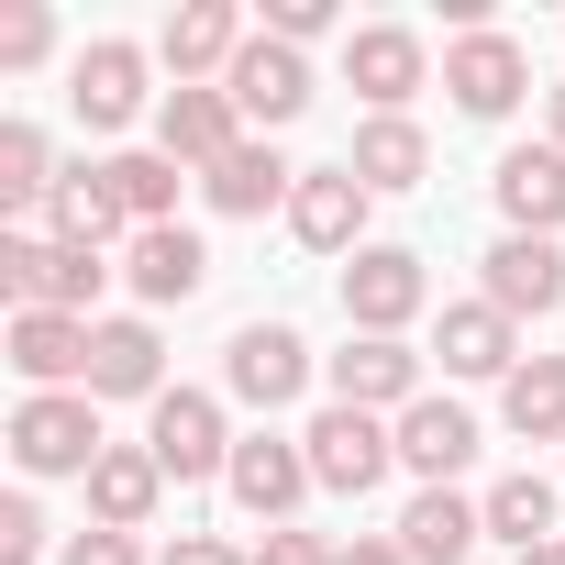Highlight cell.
<instances>
[{"label": "cell", "mask_w": 565, "mask_h": 565, "mask_svg": "<svg viewBox=\"0 0 565 565\" xmlns=\"http://www.w3.org/2000/svg\"><path fill=\"white\" fill-rule=\"evenodd\" d=\"M111 444H100V399L89 388H34L12 411V466L23 477H89Z\"/></svg>", "instance_id": "obj_1"}, {"label": "cell", "mask_w": 565, "mask_h": 565, "mask_svg": "<svg viewBox=\"0 0 565 565\" xmlns=\"http://www.w3.org/2000/svg\"><path fill=\"white\" fill-rule=\"evenodd\" d=\"M100 255H78V244H56V233H0V289H12L23 311H67V322H89V300H100Z\"/></svg>", "instance_id": "obj_2"}, {"label": "cell", "mask_w": 565, "mask_h": 565, "mask_svg": "<svg viewBox=\"0 0 565 565\" xmlns=\"http://www.w3.org/2000/svg\"><path fill=\"white\" fill-rule=\"evenodd\" d=\"M444 89H455V111H466V122H510V111H521V89H532L521 34H499V23L455 34V45H444Z\"/></svg>", "instance_id": "obj_3"}, {"label": "cell", "mask_w": 565, "mask_h": 565, "mask_svg": "<svg viewBox=\"0 0 565 565\" xmlns=\"http://www.w3.org/2000/svg\"><path fill=\"white\" fill-rule=\"evenodd\" d=\"M145 455L178 477V488H200V477H222L233 466V433H222V399L211 388H167L156 399V422H145Z\"/></svg>", "instance_id": "obj_4"}, {"label": "cell", "mask_w": 565, "mask_h": 565, "mask_svg": "<svg viewBox=\"0 0 565 565\" xmlns=\"http://www.w3.org/2000/svg\"><path fill=\"white\" fill-rule=\"evenodd\" d=\"M300 455H311V477H322L333 499H366V488L399 466V433H377V411H344V399H333V411L300 433Z\"/></svg>", "instance_id": "obj_5"}, {"label": "cell", "mask_w": 565, "mask_h": 565, "mask_svg": "<svg viewBox=\"0 0 565 565\" xmlns=\"http://www.w3.org/2000/svg\"><path fill=\"white\" fill-rule=\"evenodd\" d=\"M222 488H233V499H244L266 532H289V510H300L322 477H311L300 433H244V444H233V466H222Z\"/></svg>", "instance_id": "obj_6"}, {"label": "cell", "mask_w": 565, "mask_h": 565, "mask_svg": "<svg viewBox=\"0 0 565 565\" xmlns=\"http://www.w3.org/2000/svg\"><path fill=\"white\" fill-rule=\"evenodd\" d=\"M222 388H233L244 411H289V399L311 388V344H300L289 322H244V333L222 344Z\"/></svg>", "instance_id": "obj_7"}, {"label": "cell", "mask_w": 565, "mask_h": 565, "mask_svg": "<svg viewBox=\"0 0 565 565\" xmlns=\"http://www.w3.org/2000/svg\"><path fill=\"white\" fill-rule=\"evenodd\" d=\"M422 300H433V277H422L411 244H366L344 266V322L355 333H399V322H422Z\"/></svg>", "instance_id": "obj_8"}, {"label": "cell", "mask_w": 565, "mask_h": 565, "mask_svg": "<svg viewBox=\"0 0 565 565\" xmlns=\"http://www.w3.org/2000/svg\"><path fill=\"white\" fill-rule=\"evenodd\" d=\"M222 89H233V111H244V122H266V134H277V122H300V111H311V56H300V45H277V34H255V45L233 56V78H222Z\"/></svg>", "instance_id": "obj_9"}, {"label": "cell", "mask_w": 565, "mask_h": 565, "mask_svg": "<svg viewBox=\"0 0 565 565\" xmlns=\"http://www.w3.org/2000/svg\"><path fill=\"white\" fill-rule=\"evenodd\" d=\"M366 178L355 167H300V200H289V233L311 244V255H366L355 233H366Z\"/></svg>", "instance_id": "obj_10"}, {"label": "cell", "mask_w": 565, "mask_h": 565, "mask_svg": "<svg viewBox=\"0 0 565 565\" xmlns=\"http://www.w3.org/2000/svg\"><path fill=\"white\" fill-rule=\"evenodd\" d=\"M554 300H565V244H543V233H499V244H488V311L543 322Z\"/></svg>", "instance_id": "obj_11"}, {"label": "cell", "mask_w": 565, "mask_h": 565, "mask_svg": "<svg viewBox=\"0 0 565 565\" xmlns=\"http://www.w3.org/2000/svg\"><path fill=\"white\" fill-rule=\"evenodd\" d=\"M255 34H244V12H233V0H178V12H167V34H156V56L178 67V89H200L211 67L233 78V56H244Z\"/></svg>", "instance_id": "obj_12"}, {"label": "cell", "mask_w": 565, "mask_h": 565, "mask_svg": "<svg viewBox=\"0 0 565 565\" xmlns=\"http://www.w3.org/2000/svg\"><path fill=\"white\" fill-rule=\"evenodd\" d=\"M244 145V111H233V89H167V111H156V156H178V167H222Z\"/></svg>", "instance_id": "obj_13"}, {"label": "cell", "mask_w": 565, "mask_h": 565, "mask_svg": "<svg viewBox=\"0 0 565 565\" xmlns=\"http://www.w3.org/2000/svg\"><path fill=\"white\" fill-rule=\"evenodd\" d=\"M333 399H344V411H411V399H422V355H411L399 333H355V344L333 355Z\"/></svg>", "instance_id": "obj_14"}, {"label": "cell", "mask_w": 565, "mask_h": 565, "mask_svg": "<svg viewBox=\"0 0 565 565\" xmlns=\"http://www.w3.org/2000/svg\"><path fill=\"white\" fill-rule=\"evenodd\" d=\"M433 355H444V377H521V322L510 311H488V300H455L444 311V333H433Z\"/></svg>", "instance_id": "obj_15"}, {"label": "cell", "mask_w": 565, "mask_h": 565, "mask_svg": "<svg viewBox=\"0 0 565 565\" xmlns=\"http://www.w3.org/2000/svg\"><path fill=\"white\" fill-rule=\"evenodd\" d=\"M78 388H89V399H167V344H156V322H100Z\"/></svg>", "instance_id": "obj_16"}, {"label": "cell", "mask_w": 565, "mask_h": 565, "mask_svg": "<svg viewBox=\"0 0 565 565\" xmlns=\"http://www.w3.org/2000/svg\"><path fill=\"white\" fill-rule=\"evenodd\" d=\"M344 78L366 89V111H399L422 89V34L411 23H355L344 34Z\"/></svg>", "instance_id": "obj_17"}, {"label": "cell", "mask_w": 565, "mask_h": 565, "mask_svg": "<svg viewBox=\"0 0 565 565\" xmlns=\"http://www.w3.org/2000/svg\"><path fill=\"white\" fill-rule=\"evenodd\" d=\"M67 100H78L89 134H122V122L145 111V45H89L78 78H67Z\"/></svg>", "instance_id": "obj_18"}, {"label": "cell", "mask_w": 565, "mask_h": 565, "mask_svg": "<svg viewBox=\"0 0 565 565\" xmlns=\"http://www.w3.org/2000/svg\"><path fill=\"white\" fill-rule=\"evenodd\" d=\"M156 499H167V466H156L145 444H111V455L89 466V521H100V532H145Z\"/></svg>", "instance_id": "obj_19"}, {"label": "cell", "mask_w": 565, "mask_h": 565, "mask_svg": "<svg viewBox=\"0 0 565 565\" xmlns=\"http://www.w3.org/2000/svg\"><path fill=\"white\" fill-rule=\"evenodd\" d=\"M477 543H488V510L455 499V488H422V499L399 510V554H411V565H466Z\"/></svg>", "instance_id": "obj_20"}, {"label": "cell", "mask_w": 565, "mask_h": 565, "mask_svg": "<svg viewBox=\"0 0 565 565\" xmlns=\"http://www.w3.org/2000/svg\"><path fill=\"white\" fill-rule=\"evenodd\" d=\"M122 277H134V300H145V311H167V300H189L200 277H211V255H200V233H189V222H156V233H134Z\"/></svg>", "instance_id": "obj_21"}, {"label": "cell", "mask_w": 565, "mask_h": 565, "mask_svg": "<svg viewBox=\"0 0 565 565\" xmlns=\"http://www.w3.org/2000/svg\"><path fill=\"white\" fill-rule=\"evenodd\" d=\"M200 189H211V211H222V222H255V211H277V200H300V167H277V145H255V134H244Z\"/></svg>", "instance_id": "obj_22"}, {"label": "cell", "mask_w": 565, "mask_h": 565, "mask_svg": "<svg viewBox=\"0 0 565 565\" xmlns=\"http://www.w3.org/2000/svg\"><path fill=\"white\" fill-rule=\"evenodd\" d=\"M122 222H134V211H122L111 167H67V178H56V200H45V233H56V244H78V255H100Z\"/></svg>", "instance_id": "obj_23"}, {"label": "cell", "mask_w": 565, "mask_h": 565, "mask_svg": "<svg viewBox=\"0 0 565 565\" xmlns=\"http://www.w3.org/2000/svg\"><path fill=\"white\" fill-rule=\"evenodd\" d=\"M499 211H510V233H565V156L554 145H521V156H499Z\"/></svg>", "instance_id": "obj_24"}, {"label": "cell", "mask_w": 565, "mask_h": 565, "mask_svg": "<svg viewBox=\"0 0 565 565\" xmlns=\"http://www.w3.org/2000/svg\"><path fill=\"white\" fill-rule=\"evenodd\" d=\"M89 333H100V322H67V311H12V366H23L34 388H67V377H89Z\"/></svg>", "instance_id": "obj_25"}, {"label": "cell", "mask_w": 565, "mask_h": 565, "mask_svg": "<svg viewBox=\"0 0 565 565\" xmlns=\"http://www.w3.org/2000/svg\"><path fill=\"white\" fill-rule=\"evenodd\" d=\"M477 455V422L455 411V399H411L399 411V466L411 477H433V488H455V466Z\"/></svg>", "instance_id": "obj_26"}, {"label": "cell", "mask_w": 565, "mask_h": 565, "mask_svg": "<svg viewBox=\"0 0 565 565\" xmlns=\"http://www.w3.org/2000/svg\"><path fill=\"white\" fill-rule=\"evenodd\" d=\"M366 189H422V167H433V145H422V122L411 111H366L355 122V156H344Z\"/></svg>", "instance_id": "obj_27"}, {"label": "cell", "mask_w": 565, "mask_h": 565, "mask_svg": "<svg viewBox=\"0 0 565 565\" xmlns=\"http://www.w3.org/2000/svg\"><path fill=\"white\" fill-rule=\"evenodd\" d=\"M477 510H488V532H499L510 554H532V543H554V477H532V466H521V477H499V488H488Z\"/></svg>", "instance_id": "obj_28"}, {"label": "cell", "mask_w": 565, "mask_h": 565, "mask_svg": "<svg viewBox=\"0 0 565 565\" xmlns=\"http://www.w3.org/2000/svg\"><path fill=\"white\" fill-rule=\"evenodd\" d=\"M499 411H510L521 444H554L565 433V355H521V377L499 388Z\"/></svg>", "instance_id": "obj_29"}, {"label": "cell", "mask_w": 565, "mask_h": 565, "mask_svg": "<svg viewBox=\"0 0 565 565\" xmlns=\"http://www.w3.org/2000/svg\"><path fill=\"white\" fill-rule=\"evenodd\" d=\"M0 200H12V211H45L56 200V156H45L34 122H0Z\"/></svg>", "instance_id": "obj_30"}, {"label": "cell", "mask_w": 565, "mask_h": 565, "mask_svg": "<svg viewBox=\"0 0 565 565\" xmlns=\"http://www.w3.org/2000/svg\"><path fill=\"white\" fill-rule=\"evenodd\" d=\"M111 189H122V211H134V233H156V222H178V156H111Z\"/></svg>", "instance_id": "obj_31"}, {"label": "cell", "mask_w": 565, "mask_h": 565, "mask_svg": "<svg viewBox=\"0 0 565 565\" xmlns=\"http://www.w3.org/2000/svg\"><path fill=\"white\" fill-rule=\"evenodd\" d=\"M45 45H56V12L45 0H12L0 12V67H45Z\"/></svg>", "instance_id": "obj_32"}, {"label": "cell", "mask_w": 565, "mask_h": 565, "mask_svg": "<svg viewBox=\"0 0 565 565\" xmlns=\"http://www.w3.org/2000/svg\"><path fill=\"white\" fill-rule=\"evenodd\" d=\"M0 565H45V510L34 499H0Z\"/></svg>", "instance_id": "obj_33"}, {"label": "cell", "mask_w": 565, "mask_h": 565, "mask_svg": "<svg viewBox=\"0 0 565 565\" xmlns=\"http://www.w3.org/2000/svg\"><path fill=\"white\" fill-rule=\"evenodd\" d=\"M266 34H277V45H311V34H333V0H266Z\"/></svg>", "instance_id": "obj_34"}, {"label": "cell", "mask_w": 565, "mask_h": 565, "mask_svg": "<svg viewBox=\"0 0 565 565\" xmlns=\"http://www.w3.org/2000/svg\"><path fill=\"white\" fill-rule=\"evenodd\" d=\"M255 565H344V543H322V532H266Z\"/></svg>", "instance_id": "obj_35"}, {"label": "cell", "mask_w": 565, "mask_h": 565, "mask_svg": "<svg viewBox=\"0 0 565 565\" xmlns=\"http://www.w3.org/2000/svg\"><path fill=\"white\" fill-rule=\"evenodd\" d=\"M67 565H145V543H134V532H100V521H89V532L67 543Z\"/></svg>", "instance_id": "obj_36"}, {"label": "cell", "mask_w": 565, "mask_h": 565, "mask_svg": "<svg viewBox=\"0 0 565 565\" xmlns=\"http://www.w3.org/2000/svg\"><path fill=\"white\" fill-rule=\"evenodd\" d=\"M156 565H255V554H233V543H222V532H178V543H167V554H156Z\"/></svg>", "instance_id": "obj_37"}, {"label": "cell", "mask_w": 565, "mask_h": 565, "mask_svg": "<svg viewBox=\"0 0 565 565\" xmlns=\"http://www.w3.org/2000/svg\"><path fill=\"white\" fill-rule=\"evenodd\" d=\"M344 565H411V554H399V543H377V532H355V543H344Z\"/></svg>", "instance_id": "obj_38"}, {"label": "cell", "mask_w": 565, "mask_h": 565, "mask_svg": "<svg viewBox=\"0 0 565 565\" xmlns=\"http://www.w3.org/2000/svg\"><path fill=\"white\" fill-rule=\"evenodd\" d=\"M521 565H565V532H554V543H532V554H521Z\"/></svg>", "instance_id": "obj_39"}, {"label": "cell", "mask_w": 565, "mask_h": 565, "mask_svg": "<svg viewBox=\"0 0 565 565\" xmlns=\"http://www.w3.org/2000/svg\"><path fill=\"white\" fill-rule=\"evenodd\" d=\"M554 156H565V89H554Z\"/></svg>", "instance_id": "obj_40"}]
</instances>
